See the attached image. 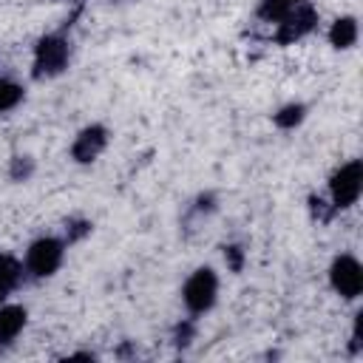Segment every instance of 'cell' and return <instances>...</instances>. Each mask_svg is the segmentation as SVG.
I'll list each match as a JSON object with an SVG mask.
<instances>
[{
    "instance_id": "cell-12",
    "label": "cell",
    "mask_w": 363,
    "mask_h": 363,
    "mask_svg": "<svg viewBox=\"0 0 363 363\" xmlns=\"http://www.w3.org/2000/svg\"><path fill=\"white\" fill-rule=\"evenodd\" d=\"M23 99H26V88L11 77H0V113L20 108Z\"/></svg>"
},
{
    "instance_id": "cell-3",
    "label": "cell",
    "mask_w": 363,
    "mask_h": 363,
    "mask_svg": "<svg viewBox=\"0 0 363 363\" xmlns=\"http://www.w3.org/2000/svg\"><path fill=\"white\" fill-rule=\"evenodd\" d=\"M360 193H363V162L349 159L329 176L326 201L332 204L335 213H340V210H352L360 201Z\"/></svg>"
},
{
    "instance_id": "cell-10",
    "label": "cell",
    "mask_w": 363,
    "mask_h": 363,
    "mask_svg": "<svg viewBox=\"0 0 363 363\" xmlns=\"http://www.w3.org/2000/svg\"><path fill=\"white\" fill-rule=\"evenodd\" d=\"M23 278H26L23 258H17L11 252H0V303H6L11 298V292L23 284Z\"/></svg>"
},
{
    "instance_id": "cell-7",
    "label": "cell",
    "mask_w": 363,
    "mask_h": 363,
    "mask_svg": "<svg viewBox=\"0 0 363 363\" xmlns=\"http://www.w3.org/2000/svg\"><path fill=\"white\" fill-rule=\"evenodd\" d=\"M108 142H111V130L105 125H99V122H91V125H85L74 136V142H71V159L77 164H91V162H96L105 153Z\"/></svg>"
},
{
    "instance_id": "cell-17",
    "label": "cell",
    "mask_w": 363,
    "mask_h": 363,
    "mask_svg": "<svg viewBox=\"0 0 363 363\" xmlns=\"http://www.w3.org/2000/svg\"><path fill=\"white\" fill-rule=\"evenodd\" d=\"M193 335H196V323H193V318H187V320H182V323L176 326L173 340H176V346H187V343L193 340Z\"/></svg>"
},
{
    "instance_id": "cell-14",
    "label": "cell",
    "mask_w": 363,
    "mask_h": 363,
    "mask_svg": "<svg viewBox=\"0 0 363 363\" xmlns=\"http://www.w3.org/2000/svg\"><path fill=\"white\" fill-rule=\"evenodd\" d=\"M31 173H34V159L31 156H14L11 159V167H9L11 182H28Z\"/></svg>"
},
{
    "instance_id": "cell-8",
    "label": "cell",
    "mask_w": 363,
    "mask_h": 363,
    "mask_svg": "<svg viewBox=\"0 0 363 363\" xmlns=\"http://www.w3.org/2000/svg\"><path fill=\"white\" fill-rule=\"evenodd\" d=\"M28 323V309L23 303H0V349L11 346Z\"/></svg>"
},
{
    "instance_id": "cell-18",
    "label": "cell",
    "mask_w": 363,
    "mask_h": 363,
    "mask_svg": "<svg viewBox=\"0 0 363 363\" xmlns=\"http://www.w3.org/2000/svg\"><path fill=\"white\" fill-rule=\"evenodd\" d=\"M360 326H363V312H357V315H354V323H352V354H360V349H363Z\"/></svg>"
},
{
    "instance_id": "cell-2",
    "label": "cell",
    "mask_w": 363,
    "mask_h": 363,
    "mask_svg": "<svg viewBox=\"0 0 363 363\" xmlns=\"http://www.w3.org/2000/svg\"><path fill=\"white\" fill-rule=\"evenodd\" d=\"M65 252H68V241L65 238H57V235H40V238H34L26 247V255H23L26 275L34 278V281H43V278L57 275L60 267H62V261H65Z\"/></svg>"
},
{
    "instance_id": "cell-4",
    "label": "cell",
    "mask_w": 363,
    "mask_h": 363,
    "mask_svg": "<svg viewBox=\"0 0 363 363\" xmlns=\"http://www.w3.org/2000/svg\"><path fill=\"white\" fill-rule=\"evenodd\" d=\"M218 301V272L213 267H196L182 284V303L184 309L199 318L207 315Z\"/></svg>"
},
{
    "instance_id": "cell-6",
    "label": "cell",
    "mask_w": 363,
    "mask_h": 363,
    "mask_svg": "<svg viewBox=\"0 0 363 363\" xmlns=\"http://www.w3.org/2000/svg\"><path fill=\"white\" fill-rule=\"evenodd\" d=\"M318 23H320V14H318V9L312 6V0H306V3L295 6L289 14H284V17L275 23V40H278L281 45H292V43L309 37V34L318 28Z\"/></svg>"
},
{
    "instance_id": "cell-9",
    "label": "cell",
    "mask_w": 363,
    "mask_h": 363,
    "mask_svg": "<svg viewBox=\"0 0 363 363\" xmlns=\"http://www.w3.org/2000/svg\"><path fill=\"white\" fill-rule=\"evenodd\" d=\"M326 40H329V45L337 48V51H349V48H354L357 40H360V23H357V17H354V14L335 17V20L329 23Z\"/></svg>"
},
{
    "instance_id": "cell-5",
    "label": "cell",
    "mask_w": 363,
    "mask_h": 363,
    "mask_svg": "<svg viewBox=\"0 0 363 363\" xmlns=\"http://www.w3.org/2000/svg\"><path fill=\"white\" fill-rule=\"evenodd\" d=\"M329 286L335 295H340L343 301H357L363 292V264L352 255V252H340L332 258L329 269Z\"/></svg>"
},
{
    "instance_id": "cell-16",
    "label": "cell",
    "mask_w": 363,
    "mask_h": 363,
    "mask_svg": "<svg viewBox=\"0 0 363 363\" xmlns=\"http://www.w3.org/2000/svg\"><path fill=\"white\" fill-rule=\"evenodd\" d=\"M65 227H68V230H65V241H68V244H74V241H79V238H85V235L91 233V221H85V218L68 221Z\"/></svg>"
},
{
    "instance_id": "cell-1",
    "label": "cell",
    "mask_w": 363,
    "mask_h": 363,
    "mask_svg": "<svg viewBox=\"0 0 363 363\" xmlns=\"http://www.w3.org/2000/svg\"><path fill=\"white\" fill-rule=\"evenodd\" d=\"M68 62H71V40L62 31L43 34L31 51V77L37 82L57 79L68 71Z\"/></svg>"
},
{
    "instance_id": "cell-13",
    "label": "cell",
    "mask_w": 363,
    "mask_h": 363,
    "mask_svg": "<svg viewBox=\"0 0 363 363\" xmlns=\"http://www.w3.org/2000/svg\"><path fill=\"white\" fill-rule=\"evenodd\" d=\"M303 119H306V105H303V102H286V105H281V108L272 113V122H275L281 130H292V128H298Z\"/></svg>"
},
{
    "instance_id": "cell-19",
    "label": "cell",
    "mask_w": 363,
    "mask_h": 363,
    "mask_svg": "<svg viewBox=\"0 0 363 363\" xmlns=\"http://www.w3.org/2000/svg\"><path fill=\"white\" fill-rule=\"evenodd\" d=\"M116 3H119V0H116Z\"/></svg>"
},
{
    "instance_id": "cell-15",
    "label": "cell",
    "mask_w": 363,
    "mask_h": 363,
    "mask_svg": "<svg viewBox=\"0 0 363 363\" xmlns=\"http://www.w3.org/2000/svg\"><path fill=\"white\" fill-rule=\"evenodd\" d=\"M244 261H247V252H244L241 244H227V247H224V264H227L230 272L238 275V272L244 269Z\"/></svg>"
},
{
    "instance_id": "cell-11",
    "label": "cell",
    "mask_w": 363,
    "mask_h": 363,
    "mask_svg": "<svg viewBox=\"0 0 363 363\" xmlns=\"http://www.w3.org/2000/svg\"><path fill=\"white\" fill-rule=\"evenodd\" d=\"M301 3H306V0H261L258 9H255V17L275 26L284 14H289V11H292L295 6H301Z\"/></svg>"
}]
</instances>
